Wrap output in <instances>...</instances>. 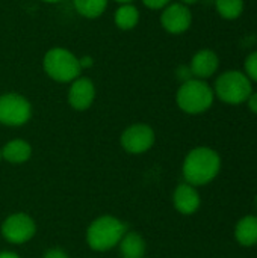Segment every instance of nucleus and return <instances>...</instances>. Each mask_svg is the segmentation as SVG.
Segmentation results:
<instances>
[{
  "label": "nucleus",
  "instance_id": "f257e3e1",
  "mask_svg": "<svg viewBox=\"0 0 257 258\" xmlns=\"http://www.w3.org/2000/svg\"><path fill=\"white\" fill-rule=\"evenodd\" d=\"M221 169L220 154L209 147H197L189 151L183 162V177L191 186L211 183Z\"/></svg>",
  "mask_w": 257,
  "mask_h": 258
},
{
  "label": "nucleus",
  "instance_id": "f03ea898",
  "mask_svg": "<svg viewBox=\"0 0 257 258\" xmlns=\"http://www.w3.org/2000/svg\"><path fill=\"white\" fill-rule=\"evenodd\" d=\"M214 89L200 79L183 82L176 95L177 106L189 115H198L209 110L214 104Z\"/></svg>",
  "mask_w": 257,
  "mask_h": 258
},
{
  "label": "nucleus",
  "instance_id": "7ed1b4c3",
  "mask_svg": "<svg viewBox=\"0 0 257 258\" xmlns=\"http://www.w3.org/2000/svg\"><path fill=\"white\" fill-rule=\"evenodd\" d=\"M127 227L114 216H101L95 219L86 233V240L94 251H109L115 248L124 237Z\"/></svg>",
  "mask_w": 257,
  "mask_h": 258
},
{
  "label": "nucleus",
  "instance_id": "20e7f679",
  "mask_svg": "<svg viewBox=\"0 0 257 258\" xmlns=\"http://www.w3.org/2000/svg\"><path fill=\"white\" fill-rule=\"evenodd\" d=\"M42 67L45 74L59 83H68L80 76V60L67 48L55 47L44 56Z\"/></svg>",
  "mask_w": 257,
  "mask_h": 258
},
{
  "label": "nucleus",
  "instance_id": "39448f33",
  "mask_svg": "<svg viewBox=\"0 0 257 258\" xmlns=\"http://www.w3.org/2000/svg\"><path fill=\"white\" fill-rule=\"evenodd\" d=\"M253 92L251 80L245 73L229 70L215 80L214 94L226 104H242Z\"/></svg>",
  "mask_w": 257,
  "mask_h": 258
},
{
  "label": "nucleus",
  "instance_id": "423d86ee",
  "mask_svg": "<svg viewBox=\"0 0 257 258\" xmlns=\"http://www.w3.org/2000/svg\"><path fill=\"white\" fill-rule=\"evenodd\" d=\"M32 107L30 103L20 94H3L0 95V122L5 125L18 127L30 119Z\"/></svg>",
  "mask_w": 257,
  "mask_h": 258
},
{
  "label": "nucleus",
  "instance_id": "0eeeda50",
  "mask_svg": "<svg viewBox=\"0 0 257 258\" xmlns=\"http://www.w3.org/2000/svg\"><path fill=\"white\" fill-rule=\"evenodd\" d=\"M155 144V132L147 124H133L121 135V145L127 153L141 154L150 150Z\"/></svg>",
  "mask_w": 257,
  "mask_h": 258
},
{
  "label": "nucleus",
  "instance_id": "6e6552de",
  "mask_svg": "<svg viewBox=\"0 0 257 258\" xmlns=\"http://www.w3.org/2000/svg\"><path fill=\"white\" fill-rule=\"evenodd\" d=\"M36 231L35 222L30 216L24 213H17L9 216L2 225V234L9 243H24L33 237Z\"/></svg>",
  "mask_w": 257,
  "mask_h": 258
},
{
  "label": "nucleus",
  "instance_id": "1a4fd4ad",
  "mask_svg": "<svg viewBox=\"0 0 257 258\" xmlns=\"http://www.w3.org/2000/svg\"><path fill=\"white\" fill-rule=\"evenodd\" d=\"M192 14L183 3H170L161 14L162 27L171 35H180L191 27Z\"/></svg>",
  "mask_w": 257,
  "mask_h": 258
},
{
  "label": "nucleus",
  "instance_id": "9d476101",
  "mask_svg": "<svg viewBox=\"0 0 257 258\" xmlns=\"http://www.w3.org/2000/svg\"><path fill=\"white\" fill-rule=\"evenodd\" d=\"M95 98V86L88 77L73 80L68 91V103L76 110H86Z\"/></svg>",
  "mask_w": 257,
  "mask_h": 258
},
{
  "label": "nucleus",
  "instance_id": "9b49d317",
  "mask_svg": "<svg viewBox=\"0 0 257 258\" xmlns=\"http://www.w3.org/2000/svg\"><path fill=\"white\" fill-rule=\"evenodd\" d=\"M218 67H220L218 54H217L214 50L203 48V50L197 51V53L192 56L189 70H191V73H192V76H194L195 79L204 80V79L212 77V76L217 73Z\"/></svg>",
  "mask_w": 257,
  "mask_h": 258
},
{
  "label": "nucleus",
  "instance_id": "f8f14e48",
  "mask_svg": "<svg viewBox=\"0 0 257 258\" xmlns=\"http://www.w3.org/2000/svg\"><path fill=\"white\" fill-rule=\"evenodd\" d=\"M174 207L182 215H192L200 209L201 200L195 189V186H191L189 183H182L174 190Z\"/></svg>",
  "mask_w": 257,
  "mask_h": 258
},
{
  "label": "nucleus",
  "instance_id": "ddd939ff",
  "mask_svg": "<svg viewBox=\"0 0 257 258\" xmlns=\"http://www.w3.org/2000/svg\"><path fill=\"white\" fill-rule=\"evenodd\" d=\"M235 239L242 246H254L257 245V216L248 215L238 221L235 227Z\"/></svg>",
  "mask_w": 257,
  "mask_h": 258
},
{
  "label": "nucleus",
  "instance_id": "4468645a",
  "mask_svg": "<svg viewBox=\"0 0 257 258\" xmlns=\"http://www.w3.org/2000/svg\"><path fill=\"white\" fill-rule=\"evenodd\" d=\"M118 245L123 258H144L145 255V242L138 233H126Z\"/></svg>",
  "mask_w": 257,
  "mask_h": 258
},
{
  "label": "nucleus",
  "instance_id": "2eb2a0df",
  "mask_svg": "<svg viewBox=\"0 0 257 258\" xmlns=\"http://www.w3.org/2000/svg\"><path fill=\"white\" fill-rule=\"evenodd\" d=\"M30 154H32L30 145L21 139L8 142L2 150V157L11 163H23V162L29 160Z\"/></svg>",
  "mask_w": 257,
  "mask_h": 258
},
{
  "label": "nucleus",
  "instance_id": "dca6fc26",
  "mask_svg": "<svg viewBox=\"0 0 257 258\" xmlns=\"http://www.w3.org/2000/svg\"><path fill=\"white\" fill-rule=\"evenodd\" d=\"M115 24L118 29L121 30H130L133 29L138 21H139V12L136 9V6L130 5V3H126V5H121L117 11H115Z\"/></svg>",
  "mask_w": 257,
  "mask_h": 258
},
{
  "label": "nucleus",
  "instance_id": "f3484780",
  "mask_svg": "<svg viewBox=\"0 0 257 258\" xmlns=\"http://www.w3.org/2000/svg\"><path fill=\"white\" fill-rule=\"evenodd\" d=\"M73 5L82 17L97 18L105 12L108 0H73Z\"/></svg>",
  "mask_w": 257,
  "mask_h": 258
},
{
  "label": "nucleus",
  "instance_id": "a211bd4d",
  "mask_svg": "<svg viewBox=\"0 0 257 258\" xmlns=\"http://www.w3.org/2000/svg\"><path fill=\"white\" fill-rule=\"evenodd\" d=\"M218 14L226 20H236L244 12V0H215Z\"/></svg>",
  "mask_w": 257,
  "mask_h": 258
},
{
  "label": "nucleus",
  "instance_id": "6ab92c4d",
  "mask_svg": "<svg viewBox=\"0 0 257 258\" xmlns=\"http://www.w3.org/2000/svg\"><path fill=\"white\" fill-rule=\"evenodd\" d=\"M244 70H245V76L257 83V51H253L251 54L247 56L245 63H244Z\"/></svg>",
  "mask_w": 257,
  "mask_h": 258
},
{
  "label": "nucleus",
  "instance_id": "aec40b11",
  "mask_svg": "<svg viewBox=\"0 0 257 258\" xmlns=\"http://www.w3.org/2000/svg\"><path fill=\"white\" fill-rule=\"evenodd\" d=\"M142 3H144L148 9L158 11V9H164L165 6H168V5L171 3V0H142Z\"/></svg>",
  "mask_w": 257,
  "mask_h": 258
},
{
  "label": "nucleus",
  "instance_id": "412c9836",
  "mask_svg": "<svg viewBox=\"0 0 257 258\" xmlns=\"http://www.w3.org/2000/svg\"><path fill=\"white\" fill-rule=\"evenodd\" d=\"M176 74H177V77L182 80V83H183V82H188V80H191V79L194 77L192 73H191V70H189V67H179L177 71H176Z\"/></svg>",
  "mask_w": 257,
  "mask_h": 258
},
{
  "label": "nucleus",
  "instance_id": "4be33fe9",
  "mask_svg": "<svg viewBox=\"0 0 257 258\" xmlns=\"http://www.w3.org/2000/svg\"><path fill=\"white\" fill-rule=\"evenodd\" d=\"M247 104H248V109L257 115V92H251V95L247 100Z\"/></svg>",
  "mask_w": 257,
  "mask_h": 258
},
{
  "label": "nucleus",
  "instance_id": "5701e85b",
  "mask_svg": "<svg viewBox=\"0 0 257 258\" xmlns=\"http://www.w3.org/2000/svg\"><path fill=\"white\" fill-rule=\"evenodd\" d=\"M44 258H68V257H67V254H65L62 249H50V251H47V252H45Z\"/></svg>",
  "mask_w": 257,
  "mask_h": 258
},
{
  "label": "nucleus",
  "instance_id": "b1692460",
  "mask_svg": "<svg viewBox=\"0 0 257 258\" xmlns=\"http://www.w3.org/2000/svg\"><path fill=\"white\" fill-rule=\"evenodd\" d=\"M0 258H20L14 252H0Z\"/></svg>",
  "mask_w": 257,
  "mask_h": 258
},
{
  "label": "nucleus",
  "instance_id": "393cba45",
  "mask_svg": "<svg viewBox=\"0 0 257 258\" xmlns=\"http://www.w3.org/2000/svg\"><path fill=\"white\" fill-rule=\"evenodd\" d=\"M200 0H180V3H183V5H186V6H189V5H195V3H198Z\"/></svg>",
  "mask_w": 257,
  "mask_h": 258
},
{
  "label": "nucleus",
  "instance_id": "a878e982",
  "mask_svg": "<svg viewBox=\"0 0 257 258\" xmlns=\"http://www.w3.org/2000/svg\"><path fill=\"white\" fill-rule=\"evenodd\" d=\"M115 2H118V3H123V5H126V3H132L133 0H115Z\"/></svg>",
  "mask_w": 257,
  "mask_h": 258
},
{
  "label": "nucleus",
  "instance_id": "bb28decb",
  "mask_svg": "<svg viewBox=\"0 0 257 258\" xmlns=\"http://www.w3.org/2000/svg\"><path fill=\"white\" fill-rule=\"evenodd\" d=\"M42 2H47V3H58V2H62V0H42Z\"/></svg>",
  "mask_w": 257,
  "mask_h": 258
},
{
  "label": "nucleus",
  "instance_id": "cd10ccee",
  "mask_svg": "<svg viewBox=\"0 0 257 258\" xmlns=\"http://www.w3.org/2000/svg\"><path fill=\"white\" fill-rule=\"evenodd\" d=\"M0 159H2V153H0Z\"/></svg>",
  "mask_w": 257,
  "mask_h": 258
}]
</instances>
